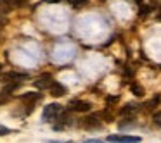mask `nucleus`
<instances>
[{"mask_svg": "<svg viewBox=\"0 0 161 143\" xmlns=\"http://www.w3.org/2000/svg\"><path fill=\"white\" fill-rule=\"evenodd\" d=\"M159 19H161V16H159Z\"/></svg>", "mask_w": 161, "mask_h": 143, "instance_id": "aec40b11", "label": "nucleus"}, {"mask_svg": "<svg viewBox=\"0 0 161 143\" xmlns=\"http://www.w3.org/2000/svg\"><path fill=\"white\" fill-rule=\"evenodd\" d=\"M154 124L161 126V112H158V114H154Z\"/></svg>", "mask_w": 161, "mask_h": 143, "instance_id": "2eb2a0df", "label": "nucleus"}, {"mask_svg": "<svg viewBox=\"0 0 161 143\" xmlns=\"http://www.w3.org/2000/svg\"><path fill=\"white\" fill-rule=\"evenodd\" d=\"M11 95H12V93H9V91H5V90L0 91V105H2V104H7V102L11 100Z\"/></svg>", "mask_w": 161, "mask_h": 143, "instance_id": "ddd939ff", "label": "nucleus"}, {"mask_svg": "<svg viewBox=\"0 0 161 143\" xmlns=\"http://www.w3.org/2000/svg\"><path fill=\"white\" fill-rule=\"evenodd\" d=\"M11 9H12V4H11V0H0V12L2 14H9L11 12Z\"/></svg>", "mask_w": 161, "mask_h": 143, "instance_id": "1a4fd4ad", "label": "nucleus"}, {"mask_svg": "<svg viewBox=\"0 0 161 143\" xmlns=\"http://www.w3.org/2000/svg\"><path fill=\"white\" fill-rule=\"evenodd\" d=\"M101 114H94V115H88V117L83 119V122H81V126L87 129H97L101 128Z\"/></svg>", "mask_w": 161, "mask_h": 143, "instance_id": "423d86ee", "label": "nucleus"}, {"mask_svg": "<svg viewBox=\"0 0 161 143\" xmlns=\"http://www.w3.org/2000/svg\"><path fill=\"white\" fill-rule=\"evenodd\" d=\"M130 90H132V93L135 95V97H144V93H146V91H144V88L140 86V84H137V83L130 84Z\"/></svg>", "mask_w": 161, "mask_h": 143, "instance_id": "9d476101", "label": "nucleus"}, {"mask_svg": "<svg viewBox=\"0 0 161 143\" xmlns=\"http://www.w3.org/2000/svg\"><path fill=\"white\" fill-rule=\"evenodd\" d=\"M14 4L18 5V7H25V5L28 4V0H14Z\"/></svg>", "mask_w": 161, "mask_h": 143, "instance_id": "dca6fc26", "label": "nucleus"}, {"mask_svg": "<svg viewBox=\"0 0 161 143\" xmlns=\"http://www.w3.org/2000/svg\"><path fill=\"white\" fill-rule=\"evenodd\" d=\"M9 133H11V129H9V128H5V126H2V124H0V136H7Z\"/></svg>", "mask_w": 161, "mask_h": 143, "instance_id": "4468645a", "label": "nucleus"}, {"mask_svg": "<svg viewBox=\"0 0 161 143\" xmlns=\"http://www.w3.org/2000/svg\"><path fill=\"white\" fill-rule=\"evenodd\" d=\"M21 102H28V104H35V102H38L40 98H42V93H33V91H28V93L21 95Z\"/></svg>", "mask_w": 161, "mask_h": 143, "instance_id": "0eeeda50", "label": "nucleus"}, {"mask_svg": "<svg viewBox=\"0 0 161 143\" xmlns=\"http://www.w3.org/2000/svg\"><path fill=\"white\" fill-rule=\"evenodd\" d=\"M68 109H69V110H75V112H88L92 109V104L87 100L76 98V100H71L69 104H68Z\"/></svg>", "mask_w": 161, "mask_h": 143, "instance_id": "20e7f679", "label": "nucleus"}, {"mask_svg": "<svg viewBox=\"0 0 161 143\" xmlns=\"http://www.w3.org/2000/svg\"><path fill=\"white\" fill-rule=\"evenodd\" d=\"M109 143H140L139 136H130V135H109Z\"/></svg>", "mask_w": 161, "mask_h": 143, "instance_id": "7ed1b4c3", "label": "nucleus"}, {"mask_svg": "<svg viewBox=\"0 0 161 143\" xmlns=\"http://www.w3.org/2000/svg\"><path fill=\"white\" fill-rule=\"evenodd\" d=\"M118 102V97H108V104H116Z\"/></svg>", "mask_w": 161, "mask_h": 143, "instance_id": "f3484780", "label": "nucleus"}, {"mask_svg": "<svg viewBox=\"0 0 161 143\" xmlns=\"http://www.w3.org/2000/svg\"><path fill=\"white\" fill-rule=\"evenodd\" d=\"M54 84H56V79H54V76L50 73H43L35 79V86L38 88V90H42V91L43 90H50Z\"/></svg>", "mask_w": 161, "mask_h": 143, "instance_id": "f03ea898", "label": "nucleus"}, {"mask_svg": "<svg viewBox=\"0 0 161 143\" xmlns=\"http://www.w3.org/2000/svg\"><path fill=\"white\" fill-rule=\"evenodd\" d=\"M135 110H137V105H135V104H126L125 107L121 109V114H123V115H126V114H133Z\"/></svg>", "mask_w": 161, "mask_h": 143, "instance_id": "f8f14e48", "label": "nucleus"}, {"mask_svg": "<svg viewBox=\"0 0 161 143\" xmlns=\"http://www.w3.org/2000/svg\"><path fill=\"white\" fill-rule=\"evenodd\" d=\"M64 93H66V88H64L61 83H57V81H56V84L50 88V95H52V97H63Z\"/></svg>", "mask_w": 161, "mask_h": 143, "instance_id": "6e6552de", "label": "nucleus"}, {"mask_svg": "<svg viewBox=\"0 0 161 143\" xmlns=\"http://www.w3.org/2000/svg\"><path fill=\"white\" fill-rule=\"evenodd\" d=\"M26 79H30V74L18 73V71H9V73H5L4 76H2V81H4V83H11V81L21 83V81H26Z\"/></svg>", "mask_w": 161, "mask_h": 143, "instance_id": "39448f33", "label": "nucleus"}, {"mask_svg": "<svg viewBox=\"0 0 161 143\" xmlns=\"http://www.w3.org/2000/svg\"><path fill=\"white\" fill-rule=\"evenodd\" d=\"M0 73H2V64H0Z\"/></svg>", "mask_w": 161, "mask_h": 143, "instance_id": "6ab92c4d", "label": "nucleus"}, {"mask_svg": "<svg viewBox=\"0 0 161 143\" xmlns=\"http://www.w3.org/2000/svg\"><path fill=\"white\" fill-rule=\"evenodd\" d=\"M61 114H63V105H59V104H49V105H45V107H43L42 119H43V122H52V121H56Z\"/></svg>", "mask_w": 161, "mask_h": 143, "instance_id": "f257e3e1", "label": "nucleus"}, {"mask_svg": "<svg viewBox=\"0 0 161 143\" xmlns=\"http://www.w3.org/2000/svg\"><path fill=\"white\" fill-rule=\"evenodd\" d=\"M87 143H102V141H99V140H88Z\"/></svg>", "mask_w": 161, "mask_h": 143, "instance_id": "a211bd4d", "label": "nucleus"}, {"mask_svg": "<svg viewBox=\"0 0 161 143\" xmlns=\"http://www.w3.org/2000/svg\"><path fill=\"white\" fill-rule=\"evenodd\" d=\"M159 102H161V97H159V95H156V97H154L153 100L147 102V104L144 105V107H146V110H153V109L156 107V105H159Z\"/></svg>", "mask_w": 161, "mask_h": 143, "instance_id": "9b49d317", "label": "nucleus"}]
</instances>
